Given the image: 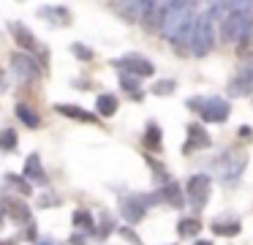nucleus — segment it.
Wrapping results in <instances>:
<instances>
[{
  "mask_svg": "<svg viewBox=\"0 0 253 245\" xmlns=\"http://www.w3.org/2000/svg\"><path fill=\"white\" fill-rule=\"evenodd\" d=\"M196 3H166V14L161 22V33L169 41H191L193 27H196Z\"/></svg>",
  "mask_w": 253,
  "mask_h": 245,
  "instance_id": "f257e3e1",
  "label": "nucleus"
},
{
  "mask_svg": "<svg viewBox=\"0 0 253 245\" xmlns=\"http://www.w3.org/2000/svg\"><path fill=\"white\" fill-rule=\"evenodd\" d=\"M253 30V3H229L223 22H220V36L223 41L234 44L248 38Z\"/></svg>",
  "mask_w": 253,
  "mask_h": 245,
  "instance_id": "f03ea898",
  "label": "nucleus"
},
{
  "mask_svg": "<svg viewBox=\"0 0 253 245\" xmlns=\"http://www.w3.org/2000/svg\"><path fill=\"white\" fill-rule=\"evenodd\" d=\"M188 109L199 114L204 123H226L231 114V106L218 96H196V98H188Z\"/></svg>",
  "mask_w": 253,
  "mask_h": 245,
  "instance_id": "7ed1b4c3",
  "label": "nucleus"
},
{
  "mask_svg": "<svg viewBox=\"0 0 253 245\" xmlns=\"http://www.w3.org/2000/svg\"><path fill=\"white\" fill-rule=\"evenodd\" d=\"M215 166H218V174H220L223 183H237L240 174L245 172V166H248V155L245 152H229L226 150L223 155L215 161Z\"/></svg>",
  "mask_w": 253,
  "mask_h": 245,
  "instance_id": "20e7f679",
  "label": "nucleus"
},
{
  "mask_svg": "<svg viewBox=\"0 0 253 245\" xmlns=\"http://www.w3.org/2000/svg\"><path fill=\"white\" fill-rule=\"evenodd\" d=\"M212 19H210L207 14L204 16H196V27H193V36H191V52L196 54V57H204V54L212 49Z\"/></svg>",
  "mask_w": 253,
  "mask_h": 245,
  "instance_id": "39448f33",
  "label": "nucleus"
},
{
  "mask_svg": "<svg viewBox=\"0 0 253 245\" xmlns=\"http://www.w3.org/2000/svg\"><path fill=\"white\" fill-rule=\"evenodd\" d=\"M210 188H212L210 174H193V177H188V183H185L188 204H191L193 210H202V207L210 201Z\"/></svg>",
  "mask_w": 253,
  "mask_h": 245,
  "instance_id": "423d86ee",
  "label": "nucleus"
},
{
  "mask_svg": "<svg viewBox=\"0 0 253 245\" xmlns=\"http://www.w3.org/2000/svg\"><path fill=\"white\" fill-rule=\"evenodd\" d=\"M112 65L120 68L126 76H136V79L155 74V65L150 63L147 57H142V54H126V57H120V60H112Z\"/></svg>",
  "mask_w": 253,
  "mask_h": 245,
  "instance_id": "0eeeda50",
  "label": "nucleus"
},
{
  "mask_svg": "<svg viewBox=\"0 0 253 245\" xmlns=\"http://www.w3.org/2000/svg\"><path fill=\"white\" fill-rule=\"evenodd\" d=\"M226 90H229L231 98L253 96V60H248V63H242L240 68H237V74L231 76V82H229Z\"/></svg>",
  "mask_w": 253,
  "mask_h": 245,
  "instance_id": "6e6552de",
  "label": "nucleus"
},
{
  "mask_svg": "<svg viewBox=\"0 0 253 245\" xmlns=\"http://www.w3.org/2000/svg\"><path fill=\"white\" fill-rule=\"evenodd\" d=\"M153 201H158V194L155 196H123L120 199V215L126 218L128 223H139L144 218V210H147V204H153Z\"/></svg>",
  "mask_w": 253,
  "mask_h": 245,
  "instance_id": "1a4fd4ad",
  "label": "nucleus"
},
{
  "mask_svg": "<svg viewBox=\"0 0 253 245\" xmlns=\"http://www.w3.org/2000/svg\"><path fill=\"white\" fill-rule=\"evenodd\" d=\"M210 145H212V139H210V134L202 125L199 123L188 125V139H185V145H182V152H185V155H191V152H196V150H207Z\"/></svg>",
  "mask_w": 253,
  "mask_h": 245,
  "instance_id": "9d476101",
  "label": "nucleus"
},
{
  "mask_svg": "<svg viewBox=\"0 0 253 245\" xmlns=\"http://www.w3.org/2000/svg\"><path fill=\"white\" fill-rule=\"evenodd\" d=\"M11 68H14V74L19 76V79H36V76L41 74L39 71V65H36V60L30 57V54H11Z\"/></svg>",
  "mask_w": 253,
  "mask_h": 245,
  "instance_id": "9b49d317",
  "label": "nucleus"
},
{
  "mask_svg": "<svg viewBox=\"0 0 253 245\" xmlns=\"http://www.w3.org/2000/svg\"><path fill=\"white\" fill-rule=\"evenodd\" d=\"M25 180H28V183L46 185V172H44V166H41V158H39V152H33V155H28V161H25Z\"/></svg>",
  "mask_w": 253,
  "mask_h": 245,
  "instance_id": "f8f14e48",
  "label": "nucleus"
},
{
  "mask_svg": "<svg viewBox=\"0 0 253 245\" xmlns=\"http://www.w3.org/2000/svg\"><path fill=\"white\" fill-rule=\"evenodd\" d=\"M0 207H6L8 218H11L14 223H30V207L25 204V201L19 199H3V204Z\"/></svg>",
  "mask_w": 253,
  "mask_h": 245,
  "instance_id": "ddd939ff",
  "label": "nucleus"
},
{
  "mask_svg": "<svg viewBox=\"0 0 253 245\" xmlns=\"http://www.w3.org/2000/svg\"><path fill=\"white\" fill-rule=\"evenodd\" d=\"M8 30L14 33V38H17V44L22 49H28V52H36L39 49V41H36V36L28 30L25 25H19V22H8Z\"/></svg>",
  "mask_w": 253,
  "mask_h": 245,
  "instance_id": "4468645a",
  "label": "nucleus"
},
{
  "mask_svg": "<svg viewBox=\"0 0 253 245\" xmlns=\"http://www.w3.org/2000/svg\"><path fill=\"white\" fill-rule=\"evenodd\" d=\"M158 199L166 201V204H171V207H182V191H180V185H177V183H166L164 188L158 191Z\"/></svg>",
  "mask_w": 253,
  "mask_h": 245,
  "instance_id": "2eb2a0df",
  "label": "nucleus"
},
{
  "mask_svg": "<svg viewBox=\"0 0 253 245\" xmlns=\"http://www.w3.org/2000/svg\"><path fill=\"white\" fill-rule=\"evenodd\" d=\"M117 96H112V93H104V96L95 98V112L101 114V117H112V114L117 112Z\"/></svg>",
  "mask_w": 253,
  "mask_h": 245,
  "instance_id": "dca6fc26",
  "label": "nucleus"
},
{
  "mask_svg": "<svg viewBox=\"0 0 253 245\" xmlns=\"http://www.w3.org/2000/svg\"><path fill=\"white\" fill-rule=\"evenodd\" d=\"M115 11L126 16V22H139L144 16V3H117Z\"/></svg>",
  "mask_w": 253,
  "mask_h": 245,
  "instance_id": "f3484780",
  "label": "nucleus"
},
{
  "mask_svg": "<svg viewBox=\"0 0 253 245\" xmlns=\"http://www.w3.org/2000/svg\"><path fill=\"white\" fill-rule=\"evenodd\" d=\"M57 112L66 114V117L82 120V123H95V114L84 112V109H79V106H71V103H57Z\"/></svg>",
  "mask_w": 253,
  "mask_h": 245,
  "instance_id": "a211bd4d",
  "label": "nucleus"
},
{
  "mask_svg": "<svg viewBox=\"0 0 253 245\" xmlns=\"http://www.w3.org/2000/svg\"><path fill=\"white\" fill-rule=\"evenodd\" d=\"M199 232H202V221H199V218H182V221L177 223V234H180V237H196Z\"/></svg>",
  "mask_w": 253,
  "mask_h": 245,
  "instance_id": "6ab92c4d",
  "label": "nucleus"
},
{
  "mask_svg": "<svg viewBox=\"0 0 253 245\" xmlns=\"http://www.w3.org/2000/svg\"><path fill=\"white\" fill-rule=\"evenodd\" d=\"M144 147H147V150H161V142H164V136H161V128H158V125H155V123H150L147 125V134H144Z\"/></svg>",
  "mask_w": 253,
  "mask_h": 245,
  "instance_id": "aec40b11",
  "label": "nucleus"
},
{
  "mask_svg": "<svg viewBox=\"0 0 253 245\" xmlns=\"http://www.w3.org/2000/svg\"><path fill=\"white\" fill-rule=\"evenodd\" d=\"M17 117L22 120L28 128H39L41 125V117L33 112V109H28V103H17Z\"/></svg>",
  "mask_w": 253,
  "mask_h": 245,
  "instance_id": "412c9836",
  "label": "nucleus"
},
{
  "mask_svg": "<svg viewBox=\"0 0 253 245\" xmlns=\"http://www.w3.org/2000/svg\"><path fill=\"white\" fill-rule=\"evenodd\" d=\"M6 188H14L17 194H22V196L33 194V188H30V183H28V180L17 177V174H6Z\"/></svg>",
  "mask_w": 253,
  "mask_h": 245,
  "instance_id": "4be33fe9",
  "label": "nucleus"
},
{
  "mask_svg": "<svg viewBox=\"0 0 253 245\" xmlns=\"http://www.w3.org/2000/svg\"><path fill=\"white\" fill-rule=\"evenodd\" d=\"M74 226H79V229H87V232H93L95 234V221H93V215L90 212H84V210H77L74 212Z\"/></svg>",
  "mask_w": 253,
  "mask_h": 245,
  "instance_id": "5701e85b",
  "label": "nucleus"
},
{
  "mask_svg": "<svg viewBox=\"0 0 253 245\" xmlns=\"http://www.w3.org/2000/svg\"><path fill=\"white\" fill-rule=\"evenodd\" d=\"M123 90L133 98V101H142V87H139V79L136 76H123Z\"/></svg>",
  "mask_w": 253,
  "mask_h": 245,
  "instance_id": "b1692460",
  "label": "nucleus"
},
{
  "mask_svg": "<svg viewBox=\"0 0 253 245\" xmlns=\"http://www.w3.org/2000/svg\"><path fill=\"white\" fill-rule=\"evenodd\" d=\"M17 131L14 128H3L0 131V150L3 152H8V150H14V147H17Z\"/></svg>",
  "mask_w": 253,
  "mask_h": 245,
  "instance_id": "393cba45",
  "label": "nucleus"
},
{
  "mask_svg": "<svg viewBox=\"0 0 253 245\" xmlns=\"http://www.w3.org/2000/svg\"><path fill=\"white\" fill-rule=\"evenodd\" d=\"M212 232L215 234H226V237H234V234H240V223H237V221H229V223L215 221L212 223Z\"/></svg>",
  "mask_w": 253,
  "mask_h": 245,
  "instance_id": "a878e982",
  "label": "nucleus"
},
{
  "mask_svg": "<svg viewBox=\"0 0 253 245\" xmlns=\"http://www.w3.org/2000/svg\"><path fill=\"white\" fill-rule=\"evenodd\" d=\"M153 93H155V96H169V93H174V82H171V79L158 82V85L153 87Z\"/></svg>",
  "mask_w": 253,
  "mask_h": 245,
  "instance_id": "bb28decb",
  "label": "nucleus"
},
{
  "mask_svg": "<svg viewBox=\"0 0 253 245\" xmlns=\"http://www.w3.org/2000/svg\"><path fill=\"white\" fill-rule=\"evenodd\" d=\"M71 52L77 54L79 60H93V52H90L87 47H82V44H74V47H71Z\"/></svg>",
  "mask_w": 253,
  "mask_h": 245,
  "instance_id": "cd10ccee",
  "label": "nucleus"
},
{
  "mask_svg": "<svg viewBox=\"0 0 253 245\" xmlns=\"http://www.w3.org/2000/svg\"><path fill=\"white\" fill-rule=\"evenodd\" d=\"M39 204H41V207H49V204H60V199H57V196H41V199H39Z\"/></svg>",
  "mask_w": 253,
  "mask_h": 245,
  "instance_id": "c85d7f7f",
  "label": "nucleus"
},
{
  "mask_svg": "<svg viewBox=\"0 0 253 245\" xmlns=\"http://www.w3.org/2000/svg\"><path fill=\"white\" fill-rule=\"evenodd\" d=\"M6 74H3V71H0V93H6Z\"/></svg>",
  "mask_w": 253,
  "mask_h": 245,
  "instance_id": "c756f323",
  "label": "nucleus"
},
{
  "mask_svg": "<svg viewBox=\"0 0 253 245\" xmlns=\"http://www.w3.org/2000/svg\"><path fill=\"white\" fill-rule=\"evenodd\" d=\"M240 136H248V139H251V136H253V131H251V128H248V125H242V131H240Z\"/></svg>",
  "mask_w": 253,
  "mask_h": 245,
  "instance_id": "7c9ffc66",
  "label": "nucleus"
},
{
  "mask_svg": "<svg viewBox=\"0 0 253 245\" xmlns=\"http://www.w3.org/2000/svg\"><path fill=\"white\" fill-rule=\"evenodd\" d=\"M71 243H74V245H84V240L79 237V234H74V237H71Z\"/></svg>",
  "mask_w": 253,
  "mask_h": 245,
  "instance_id": "2f4dec72",
  "label": "nucleus"
},
{
  "mask_svg": "<svg viewBox=\"0 0 253 245\" xmlns=\"http://www.w3.org/2000/svg\"><path fill=\"white\" fill-rule=\"evenodd\" d=\"M0 245H17L14 240H0Z\"/></svg>",
  "mask_w": 253,
  "mask_h": 245,
  "instance_id": "473e14b6",
  "label": "nucleus"
},
{
  "mask_svg": "<svg viewBox=\"0 0 253 245\" xmlns=\"http://www.w3.org/2000/svg\"><path fill=\"white\" fill-rule=\"evenodd\" d=\"M39 245H55L52 240H39Z\"/></svg>",
  "mask_w": 253,
  "mask_h": 245,
  "instance_id": "72a5a7b5",
  "label": "nucleus"
},
{
  "mask_svg": "<svg viewBox=\"0 0 253 245\" xmlns=\"http://www.w3.org/2000/svg\"><path fill=\"white\" fill-rule=\"evenodd\" d=\"M196 245H212V243H210V240H199Z\"/></svg>",
  "mask_w": 253,
  "mask_h": 245,
  "instance_id": "f704fd0d",
  "label": "nucleus"
}]
</instances>
